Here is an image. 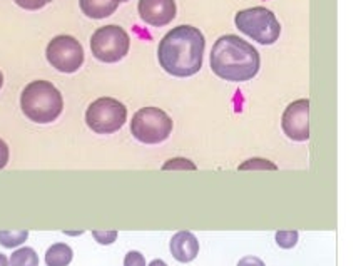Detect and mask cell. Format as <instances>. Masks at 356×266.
Masks as SVG:
<instances>
[{"instance_id":"1","label":"cell","mask_w":356,"mask_h":266,"mask_svg":"<svg viewBox=\"0 0 356 266\" xmlns=\"http://www.w3.org/2000/svg\"><path fill=\"white\" fill-rule=\"evenodd\" d=\"M206 41L197 27L179 26L162 37L157 49L159 64L168 74L176 77L195 75L203 67Z\"/></svg>"},{"instance_id":"2","label":"cell","mask_w":356,"mask_h":266,"mask_svg":"<svg viewBox=\"0 0 356 266\" xmlns=\"http://www.w3.org/2000/svg\"><path fill=\"white\" fill-rule=\"evenodd\" d=\"M258 50L237 35H223L212 46L209 66L217 77L229 82L251 81L259 70Z\"/></svg>"},{"instance_id":"3","label":"cell","mask_w":356,"mask_h":266,"mask_svg":"<svg viewBox=\"0 0 356 266\" xmlns=\"http://www.w3.org/2000/svg\"><path fill=\"white\" fill-rule=\"evenodd\" d=\"M22 113L32 122L49 124L61 116L64 99L54 84L47 81H34L22 91Z\"/></svg>"},{"instance_id":"4","label":"cell","mask_w":356,"mask_h":266,"mask_svg":"<svg viewBox=\"0 0 356 266\" xmlns=\"http://www.w3.org/2000/svg\"><path fill=\"white\" fill-rule=\"evenodd\" d=\"M235 23L244 35L263 46L275 44L281 34V26L276 15L264 7H253L237 12Z\"/></svg>"},{"instance_id":"5","label":"cell","mask_w":356,"mask_h":266,"mask_svg":"<svg viewBox=\"0 0 356 266\" xmlns=\"http://www.w3.org/2000/svg\"><path fill=\"white\" fill-rule=\"evenodd\" d=\"M172 131V119L159 107H142L130 121V133L144 144H159Z\"/></svg>"},{"instance_id":"6","label":"cell","mask_w":356,"mask_h":266,"mask_svg":"<svg viewBox=\"0 0 356 266\" xmlns=\"http://www.w3.org/2000/svg\"><path fill=\"white\" fill-rule=\"evenodd\" d=\"M128 109L122 102L112 97H101L86 111V122L94 133L112 134L124 126Z\"/></svg>"},{"instance_id":"7","label":"cell","mask_w":356,"mask_h":266,"mask_svg":"<svg viewBox=\"0 0 356 266\" xmlns=\"http://www.w3.org/2000/svg\"><path fill=\"white\" fill-rule=\"evenodd\" d=\"M130 39L128 32L119 26L99 27L90 37V50L101 62H119L129 53Z\"/></svg>"},{"instance_id":"8","label":"cell","mask_w":356,"mask_h":266,"mask_svg":"<svg viewBox=\"0 0 356 266\" xmlns=\"http://www.w3.org/2000/svg\"><path fill=\"white\" fill-rule=\"evenodd\" d=\"M47 61L59 73L72 74L84 62V49L72 35H57L49 42L46 50Z\"/></svg>"},{"instance_id":"9","label":"cell","mask_w":356,"mask_h":266,"mask_svg":"<svg viewBox=\"0 0 356 266\" xmlns=\"http://www.w3.org/2000/svg\"><path fill=\"white\" fill-rule=\"evenodd\" d=\"M284 134L293 141H308L310 139V101L298 99L291 102L281 119Z\"/></svg>"},{"instance_id":"10","label":"cell","mask_w":356,"mask_h":266,"mask_svg":"<svg viewBox=\"0 0 356 266\" xmlns=\"http://www.w3.org/2000/svg\"><path fill=\"white\" fill-rule=\"evenodd\" d=\"M139 17L152 27H164L176 17L174 0H139Z\"/></svg>"},{"instance_id":"11","label":"cell","mask_w":356,"mask_h":266,"mask_svg":"<svg viewBox=\"0 0 356 266\" xmlns=\"http://www.w3.org/2000/svg\"><path fill=\"white\" fill-rule=\"evenodd\" d=\"M171 255L179 263H189L199 253V241L191 231H177L169 243Z\"/></svg>"},{"instance_id":"12","label":"cell","mask_w":356,"mask_h":266,"mask_svg":"<svg viewBox=\"0 0 356 266\" xmlns=\"http://www.w3.org/2000/svg\"><path fill=\"white\" fill-rule=\"evenodd\" d=\"M81 9L90 19H106L116 12L117 0H79Z\"/></svg>"},{"instance_id":"13","label":"cell","mask_w":356,"mask_h":266,"mask_svg":"<svg viewBox=\"0 0 356 266\" xmlns=\"http://www.w3.org/2000/svg\"><path fill=\"white\" fill-rule=\"evenodd\" d=\"M74 258V251L69 245L55 243L47 249L46 265L47 266H69Z\"/></svg>"},{"instance_id":"14","label":"cell","mask_w":356,"mask_h":266,"mask_svg":"<svg viewBox=\"0 0 356 266\" xmlns=\"http://www.w3.org/2000/svg\"><path fill=\"white\" fill-rule=\"evenodd\" d=\"M10 266H39V256L32 248H21L12 253Z\"/></svg>"},{"instance_id":"15","label":"cell","mask_w":356,"mask_h":266,"mask_svg":"<svg viewBox=\"0 0 356 266\" xmlns=\"http://www.w3.org/2000/svg\"><path fill=\"white\" fill-rule=\"evenodd\" d=\"M27 238H29L27 229H21V231H0V245L3 248H17Z\"/></svg>"},{"instance_id":"16","label":"cell","mask_w":356,"mask_h":266,"mask_svg":"<svg viewBox=\"0 0 356 266\" xmlns=\"http://www.w3.org/2000/svg\"><path fill=\"white\" fill-rule=\"evenodd\" d=\"M278 166L275 162L263 160V158H251L239 166V171H276Z\"/></svg>"},{"instance_id":"17","label":"cell","mask_w":356,"mask_h":266,"mask_svg":"<svg viewBox=\"0 0 356 266\" xmlns=\"http://www.w3.org/2000/svg\"><path fill=\"white\" fill-rule=\"evenodd\" d=\"M298 238H299V233L295 231V229H290V231H278L275 234V240L276 243H278L279 248L283 249H291L295 248L296 243H298Z\"/></svg>"},{"instance_id":"18","label":"cell","mask_w":356,"mask_h":266,"mask_svg":"<svg viewBox=\"0 0 356 266\" xmlns=\"http://www.w3.org/2000/svg\"><path fill=\"white\" fill-rule=\"evenodd\" d=\"M162 169L164 171H196V164L192 161L186 160V158H174V160L166 161L162 164Z\"/></svg>"},{"instance_id":"19","label":"cell","mask_w":356,"mask_h":266,"mask_svg":"<svg viewBox=\"0 0 356 266\" xmlns=\"http://www.w3.org/2000/svg\"><path fill=\"white\" fill-rule=\"evenodd\" d=\"M92 236L99 245H112L117 240V231H97L96 229L92 231Z\"/></svg>"},{"instance_id":"20","label":"cell","mask_w":356,"mask_h":266,"mask_svg":"<svg viewBox=\"0 0 356 266\" xmlns=\"http://www.w3.org/2000/svg\"><path fill=\"white\" fill-rule=\"evenodd\" d=\"M49 2L50 0H15V3L26 10H39L46 7Z\"/></svg>"},{"instance_id":"21","label":"cell","mask_w":356,"mask_h":266,"mask_svg":"<svg viewBox=\"0 0 356 266\" xmlns=\"http://www.w3.org/2000/svg\"><path fill=\"white\" fill-rule=\"evenodd\" d=\"M124 266H146L144 255L139 251H129L124 258Z\"/></svg>"},{"instance_id":"22","label":"cell","mask_w":356,"mask_h":266,"mask_svg":"<svg viewBox=\"0 0 356 266\" xmlns=\"http://www.w3.org/2000/svg\"><path fill=\"white\" fill-rule=\"evenodd\" d=\"M237 266H266L258 256H244L237 261Z\"/></svg>"},{"instance_id":"23","label":"cell","mask_w":356,"mask_h":266,"mask_svg":"<svg viewBox=\"0 0 356 266\" xmlns=\"http://www.w3.org/2000/svg\"><path fill=\"white\" fill-rule=\"evenodd\" d=\"M9 162V148H7L6 142L0 139V169H3Z\"/></svg>"},{"instance_id":"24","label":"cell","mask_w":356,"mask_h":266,"mask_svg":"<svg viewBox=\"0 0 356 266\" xmlns=\"http://www.w3.org/2000/svg\"><path fill=\"white\" fill-rule=\"evenodd\" d=\"M0 266H10L9 260H7V256L2 255V253H0Z\"/></svg>"},{"instance_id":"25","label":"cell","mask_w":356,"mask_h":266,"mask_svg":"<svg viewBox=\"0 0 356 266\" xmlns=\"http://www.w3.org/2000/svg\"><path fill=\"white\" fill-rule=\"evenodd\" d=\"M149 266H168V265H166L162 260H154V261H151V265Z\"/></svg>"},{"instance_id":"26","label":"cell","mask_w":356,"mask_h":266,"mask_svg":"<svg viewBox=\"0 0 356 266\" xmlns=\"http://www.w3.org/2000/svg\"><path fill=\"white\" fill-rule=\"evenodd\" d=\"M3 84V77H2V73H0V87Z\"/></svg>"},{"instance_id":"27","label":"cell","mask_w":356,"mask_h":266,"mask_svg":"<svg viewBox=\"0 0 356 266\" xmlns=\"http://www.w3.org/2000/svg\"><path fill=\"white\" fill-rule=\"evenodd\" d=\"M117 2H128V0H117Z\"/></svg>"}]
</instances>
